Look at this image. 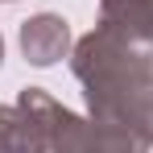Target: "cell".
<instances>
[{
	"instance_id": "6da1fadb",
	"label": "cell",
	"mask_w": 153,
	"mask_h": 153,
	"mask_svg": "<svg viewBox=\"0 0 153 153\" xmlns=\"http://www.w3.org/2000/svg\"><path fill=\"white\" fill-rule=\"evenodd\" d=\"M71 75L95 120L141 132L153 145V50L95 25L71 50Z\"/></svg>"
},
{
	"instance_id": "7a4b0ae2",
	"label": "cell",
	"mask_w": 153,
	"mask_h": 153,
	"mask_svg": "<svg viewBox=\"0 0 153 153\" xmlns=\"http://www.w3.org/2000/svg\"><path fill=\"white\" fill-rule=\"evenodd\" d=\"M17 108L37 124L50 153H149L153 149L132 128L108 124V120H95V116H75L71 108H62L42 87H25L17 95Z\"/></svg>"
},
{
	"instance_id": "3957f363",
	"label": "cell",
	"mask_w": 153,
	"mask_h": 153,
	"mask_svg": "<svg viewBox=\"0 0 153 153\" xmlns=\"http://www.w3.org/2000/svg\"><path fill=\"white\" fill-rule=\"evenodd\" d=\"M21 54L33 66H54L71 54V25L58 13H37L21 25Z\"/></svg>"
},
{
	"instance_id": "277c9868",
	"label": "cell",
	"mask_w": 153,
	"mask_h": 153,
	"mask_svg": "<svg viewBox=\"0 0 153 153\" xmlns=\"http://www.w3.org/2000/svg\"><path fill=\"white\" fill-rule=\"evenodd\" d=\"M100 25L153 50V0H100Z\"/></svg>"
},
{
	"instance_id": "5b68a950",
	"label": "cell",
	"mask_w": 153,
	"mask_h": 153,
	"mask_svg": "<svg viewBox=\"0 0 153 153\" xmlns=\"http://www.w3.org/2000/svg\"><path fill=\"white\" fill-rule=\"evenodd\" d=\"M0 153H50L46 141H42V132H37V124L17 103L13 108L0 103Z\"/></svg>"
},
{
	"instance_id": "8992f818",
	"label": "cell",
	"mask_w": 153,
	"mask_h": 153,
	"mask_svg": "<svg viewBox=\"0 0 153 153\" xmlns=\"http://www.w3.org/2000/svg\"><path fill=\"white\" fill-rule=\"evenodd\" d=\"M0 58H4V42H0Z\"/></svg>"
}]
</instances>
